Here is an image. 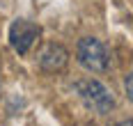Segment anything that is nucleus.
<instances>
[{
    "label": "nucleus",
    "mask_w": 133,
    "mask_h": 126,
    "mask_svg": "<svg viewBox=\"0 0 133 126\" xmlns=\"http://www.w3.org/2000/svg\"><path fill=\"white\" fill-rule=\"evenodd\" d=\"M124 89H126V96L133 101V73H129V76L124 78Z\"/></svg>",
    "instance_id": "39448f33"
},
{
    "label": "nucleus",
    "mask_w": 133,
    "mask_h": 126,
    "mask_svg": "<svg viewBox=\"0 0 133 126\" xmlns=\"http://www.w3.org/2000/svg\"><path fill=\"white\" fill-rule=\"evenodd\" d=\"M69 62V51L60 44H48L39 55V67L44 71H62Z\"/></svg>",
    "instance_id": "20e7f679"
},
{
    "label": "nucleus",
    "mask_w": 133,
    "mask_h": 126,
    "mask_svg": "<svg viewBox=\"0 0 133 126\" xmlns=\"http://www.w3.org/2000/svg\"><path fill=\"white\" fill-rule=\"evenodd\" d=\"M9 41H12V48L16 53H21V55L30 53V48L39 41V25L23 21V18L14 21L12 30H9Z\"/></svg>",
    "instance_id": "7ed1b4c3"
},
{
    "label": "nucleus",
    "mask_w": 133,
    "mask_h": 126,
    "mask_svg": "<svg viewBox=\"0 0 133 126\" xmlns=\"http://www.w3.org/2000/svg\"><path fill=\"white\" fill-rule=\"evenodd\" d=\"M76 94L80 96V101L85 103V108H90L96 115H106L115 108V96L112 92L108 89L103 83L94 80V78H85V80H78L74 85Z\"/></svg>",
    "instance_id": "f257e3e1"
},
{
    "label": "nucleus",
    "mask_w": 133,
    "mask_h": 126,
    "mask_svg": "<svg viewBox=\"0 0 133 126\" xmlns=\"http://www.w3.org/2000/svg\"><path fill=\"white\" fill-rule=\"evenodd\" d=\"M117 126H133V119H124V122H119Z\"/></svg>",
    "instance_id": "423d86ee"
},
{
    "label": "nucleus",
    "mask_w": 133,
    "mask_h": 126,
    "mask_svg": "<svg viewBox=\"0 0 133 126\" xmlns=\"http://www.w3.org/2000/svg\"><path fill=\"white\" fill-rule=\"evenodd\" d=\"M76 57L87 71H94V73H103L110 62L108 48L96 37H83L76 46Z\"/></svg>",
    "instance_id": "f03ea898"
}]
</instances>
